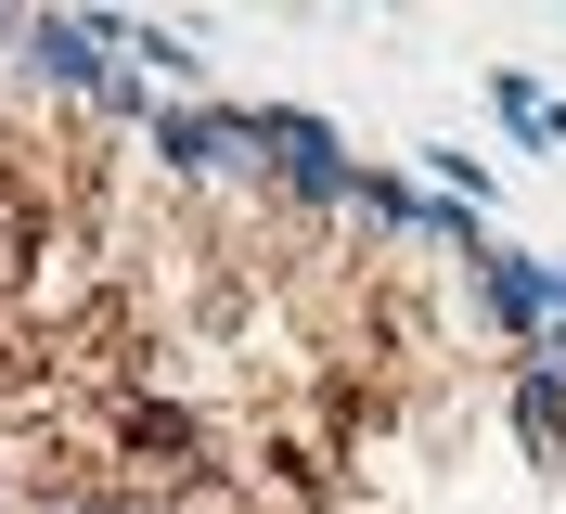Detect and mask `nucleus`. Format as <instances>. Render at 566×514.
I'll return each mask as SVG.
<instances>
[{"label": "nucleus", "mask_w": 566, "mask_h": 514, "mask_svg": "<svg viewBox=\"0 0 566 514\" xmlns=\"http://www.w3.org/2000/svg\"><path fill=\"white\" fill-rule=\"evenodd\" d=\"M258 129V180H271L283 206H360V155L335 116H310V103H245Z\"/></svg>", "instance_id": "f257e3e1"}, {"label": "nucleus", "mask_w": 566, "mask_h": 514, "mask_svg": "<svg viewBox=\"0 0 566 514\" xmlns=\"http://www.w3.org/2000/svg\"><path fill=\"white\" fill-rule=\"evenodd\" d=\"M142 141H155V168H168V180H258V129H245V103H168Z\"/></svg>", "instance_id": "f03ea898"}, {"label": "nucleus", "mask_w": 566, "mask_h": 514, "mask_svg": "<svg viewBox=\"0 0 566 514\" xmlns=\"http://www.w3.org/2000/svg\"><path fill=\"white\" fill-rule=\"evenodd\" d=\"M13 65H27L39 91H65V103H104L116 91V39H104V13H27Z\"/></svg>", "instance_id": "7ed1b4c3"}, {"label": "nucleus", "mask_w": 566, "mask_h": 514, "mask_svg": "<svg viewBox=\"0 0 566 514\" xmlns=\"http://www.w3.org/2000/svg\"><path fill=\"white\" fill-rule=\"evenodd\" d=\"M476 322H490L502 347H541V335H554V258L490 244V258H476Z\"/></svg>", "instance_id": "20e7f679"}, {"label": "nucleus", "mask_w": 566, "mask_h": 514, "mask_svg": "<svg viewBox=\"0 0 566 514\" xmlns=\"http://www.w3.org/2000/svg\"><path fill=\"white\" fill-rule=\"evenodd\" d=\"M490 116L528 141V155H566V91H541L528 65H502V77H490Z\"/></svg>", "instance_id": "39448f33"}, {"label": "nucleus", "mask_w": 566, "mask_h": 514, "mask_svg": "<svg viewBox=\"0 0 566 514\" xmlns=\"http://www.w3.org/2000/svg\"><path fill=\"white\" fill-rule=\"evenodd\" d=\"M515 438H528L541 463H566V386L541 374V360H515Z\"/></svg>", "instance_id": "423d86ee"}, {"label": "nucleus", "mask_w": 566, "mask_h": 514, "mask_svg": "<svg viewBox=\"0 0 566 514\" xmlns=\"http://www.w3.org/2000/svg\"><path fill=\"white\" fill-rule=\"evenodd\" d=\"M528 360H541V374H554V386H566V335H541V347H528Z\"/></svg>", "instance_id": "0eeeda50"}, {"label": "nucleus", "mask_w": 566, "mask_h": 514, "mask_svg": "<svg viewBox=\"0 0 566 514\" xmlns=\"http://www.w3.org/2000/svg\"><path fill=\"white\" fill-rule=\"evenodd\" d=\"M554 335H566V258H554Z\"/></svg>", "instance_id": "6e6552de"}, {"label": "nucleus", "mask_w": 566, "mask_h": 514, "mask_svg": "<svg viewBox=\"0 0 566 514\" xmlns=\"http://www.w3.org/2000/svg\"><path fill=\"white\" fill-rule=\"evenodd\" d=\"M13 39H27V13H0V52H13Z\"/></svg>", "instance_id": "1a4fd4ad"}]
</instances>
